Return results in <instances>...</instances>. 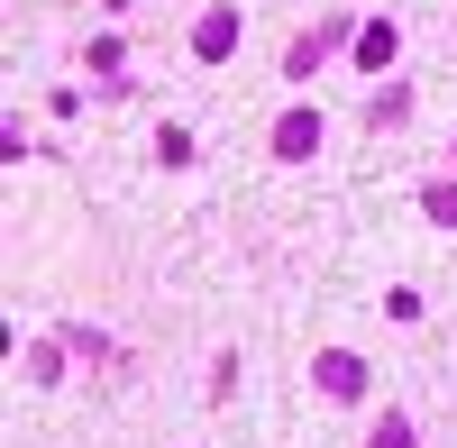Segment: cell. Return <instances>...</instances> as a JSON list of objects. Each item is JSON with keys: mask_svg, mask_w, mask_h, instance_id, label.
<instances>
[{"mask_svg": "<svg viewBox=\"0 0 457 448\" xmlns=\"http://www.w3.org/2000/svg\"><path fill=\"white\" fill-rule=\"evenodd\" d=\"M228 46H238V10H211V19L193 28V55H202V64H220Z\"/></svg>", "mask_w": 457, "mask_h": 448, "instance_id": "3957f363", "label": "cell"}, {"mask_svg": "<svg viewBox=\"0 0 457 448\" xmlns=\"http://www.w3.org/2000/svg\"><path fill=\"white\" fill-rule=\"evenodd\" d=\"M394 64V19H375V28H357V73H385Z\"/></svg>", "mask_w": 457, "mask_h": 448, "instance_id": "277c9868", "label": "cell"}, {"mask_svg": "<svg viewBox=\"0 0 457 448\" xmlns=\"http://www.w3.org/2000/svg\"><path fill=\"white\" fill-rule=\"evenodd\" d=\"M312 385H320L329 402H357V394H366V357H357V348H320V366H312Z\"/></svg>", "mask_w": 457, "mask_h": 448, "instance_id": "6da1fadb", "label": "cell"}, {"mask_svg": "<svg viewBox=\"0 0 457 448\" xmlns=\"http://www.w3.org/2000/svg\"><path fill=\"white\" fill-rule=\"evenodd\" d=\"M366 448H421V439H411V421H403V412H385V421H375V439H366Z\"/></svg>", "mask_w": 457, "mask_h": 448, "instance_id": "ba28073f", "label": "cell"}, {"mask_svg": "<svg viewBox=\"0 0 457 448\" xmlns=\"http://www.w3.org/2000/svg\"><path fill=\"white\" fill-rule=\"evenodd\" d=\"M101 10H120V19H129V10H137V0H101Z\"/></svg>", "mask_w": 457, "mask_h": 448, "instance_id": "30bf717a", "label": "cell"}, {"mask_svg": "<svg viewBox=\"0 0 457 448\" xmlns=\"http://www.w3.org/2000/svg\"><path fill=\"white\" fill-rule=\"evenodd\" d=\"M156 156H165V165H193V129L165 120V129H156Z\"/></svg>", "mask_w": 457, "mask_h": 448, "instance_id": "52a82bcc", "label": "cell"}, {"mask_svg": "<svg viewBox=\"0 0 457 448\" xmlns=\"http://www.w3.org/2000/svg\"><path fill=\"white\" fill-rule=\"evenodd\" d=\"M312 146H320V110H284V120H275V156H284V165H302Z\"/></svg>", "mask_w": 457, "mask_h": 448, "instance_id": "7a4b0ae2", "label": "cell"}, {"mask_svg": "<svg viewBox=\"0 0 457 448\" xmlns=\"http://www.w3.org/2000/svg\"><path fill=\"white\" fill-rule=\"evenodd\" d=\"M338 37H348V19H329V28H312V37H302V46H293V73H312L329 46H338Z\"/></svg>", "mask_w": 457, "mask_h": 448, "instance_id": "5b68a950", "label": "cell"}, {"mask_svg": "<svg viewBox=\"0 0 457 448\" xmlns=\"http://www.w3.org/2000/svg\"><path fill=\"white\" fill-rule=\"evenodd\" d=\"M421 211L439 220V229H457V183H421Z\"/></svg>", "mask_w": 457, "mask_h": 448, "instance_id": "8992f818", "label": "cell"}, {"mask_svg": "<svg viewBox=\"0 0 457 448\" xmlns=\"http://www.w3.org/2000/svg\"><path fill=\"white\" fill-rule=\"evenodd\" d=\"M129 64V37H92V73H120Z\"/></svg>", "mask_w": 457, "mask_h": 448, "instance_id": "9c48e42d", "label": "cell"}]
</instances>
